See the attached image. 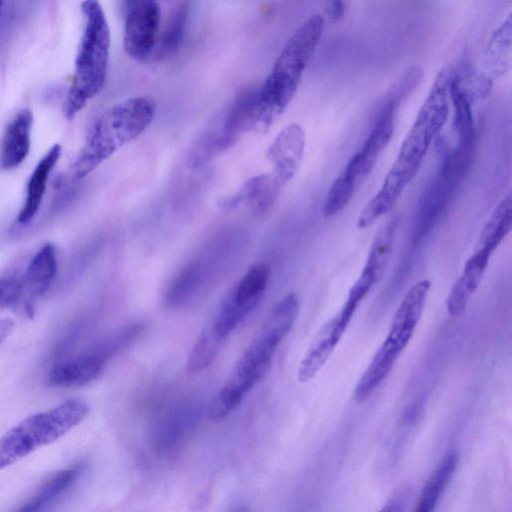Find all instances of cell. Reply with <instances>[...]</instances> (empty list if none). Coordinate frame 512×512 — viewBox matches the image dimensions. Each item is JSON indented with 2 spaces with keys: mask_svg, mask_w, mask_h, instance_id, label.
<instances>
[{
  "mask_svg": "<svg viewBox=\"0 0 512 512\" xmlns=\"http://www.w3.org/2000/svg\"><path fill=\"white\" fill-rule=\"evenodd\" d=\"M454 76L451 66H445L438 72L380 189L360 213L358 229L370 227L392 211L418 173L433 139L446 123L449 87Z\"/></svg>",
  "mask_w": 512,
  "mask_h": 512,
  "instance_id": "1",
  "label": "cell"
},
{
  "mask_svg": "<svg viewBox=\"0 0 512 512\" xmlns=\"http://www.w3.org/2000/svg\"><path fill=\"white\" fill-rule=\"evenodd\" d=\"M154 103L145 97H132L102 112L90 126L83 147L71 172L83 179L127 143L139 137L151 124Z\"/></svg>",
  "mask_w": 512,
  "mask_h": 512,
  "instance_id": "2",
  "label": "cell"
},
{
  "mask_svg": "<svg viewBox=\"0 0 512 512\" xmlns=\"http://www.w3.org/2000/svg\"><path fill=\"white\" fill-rule=\"evenodd\" d=\"M324 25V17L313 14L287 40L269 75L258 88L260 127H270L291 102L320 41Z\"/></svg>",
  "mask_w": 512,
  "mask_h": 512,
  "instance_id": "3",
  "label": "cell"
},
{
  "mask_svg": "<svg viewBox=\"0 0 512 512\" xmlns=\"http://www.w3.org/2000/svg\"><path fill=\"white\" fill-rule=\"evenodd\" d=\"M81 12L84 27L63 106L68 119H73L102 90L108 71L111 36L105 12L93 0L83 1Z\"/></svg>",
  "mask_w": 512,
  "mask_h": 512,
  "instance_id": "4",
  "label": "cell"
},
{
  "mask_svg": "<svg viewBox=\"0 0 512 512\" xmlns=\"http://www.w3.org/2000/svg\"><path fill=\"white\" fill-rule=\"evenodd\" d=\"M88 413L84 401L70 398L52 409L28 416L0 438V470L55 442L80 424Z\"/></svg>",
  "mask_w": 512,
  "mask_h": 512,
  "instance_id": "5",
  "label": "cell"
},
{
  "mask_svg": "<svg viewBox=\"0 0 512 512\" xmlns=\"http://www.w3.org/2000/svg\"><path fill=\"white\" fill-rule=\"evenodd\" d=\"M299 312V300L289 293L272 308L267 320L234 365L228 381L241 390L251 389L268 372L274 354L291 330Z\"/></svg>",
  "mask_w": 512,
  "mask_h": 512,
  "instance_id": "6",
  "label": "cell"
},
{
  "mask_svg": "<svg viewBox=\"0 0 512 512\" xmlns=\"http://www.w3.org/2000/svg\"><path fill=\"white\" fill-rule=\"evenodd\" d=\"M397 105L388 102L382 109L360 150L349 160L334 180L323 203V215L333 217L352 200L372 172L379 156L390 142L395 128Z\"/></svg>",
  "mask_w": 512,
  "mask_h": 512,
  "instance_id": "7",
  "label": "cell"
},
{
  "mask_svg": "<svg viewBox=\"0 0 512 512\" xmlns=\"http://www.w3.org/2000/svg\"><path fill=\"white\" fill-rule=\"evenodd\" d=\"M258 126V88H248L241 91L192 144L189 166L199 169Z\"/></svg>",
  "mask_w": 512,
  "mask_h": 512,
  "instance_id": "8",
  "label": "cell"
},
{
  "mask_svg": "<svg viewBox=\"0 0 512 512\" xmlns=\"http://www.w3.org/2000/svg\"><path fill=\"white\" fill-rule=\"evenodd\" d=\"M397 227V219L387 222L375 235L366 262L351 286L346 301L336 315L341 329L346 331L358 305L382 277L388 264Z\"/></svg>",
  "mask_w": 512,
  "mask_h": 512,
  "instance_id": "9",
  "label": "cell"
},
{
  "mask_svg": "<svg viewBox=\"0 0 512 512\" xmlns=\"http://www.w3.org/2000/svg\"><path fill=\"white\" fill-rule=\"evenodd\" d=\"M123 44L126 54L136 61L152 57L160 26L161 7L152 0L125 2Z\"/></svg>",
  "mask_w": 512,
  "mask_h": 512,
  "instance_id": "10",
  "label": "cell"
},
{
  "mask_svg": "<svg viewBox=\"0 0 512 512\" xmlns=\"http://www.w3.org/2000/svg\"><path fill=\"white\" fill-rule=\"evenodd\" d=\"M57 268L56 248L52 243H45L35 253L21 275V292L15 308L32 317L37 301L54 281Z\"/></svg>",
  "mask_w": 512,
  "mask_h": 512,
  "instance_id": "11",
  "label": "cell"
},
{
  "mask_svg": "<svg viewBox=\"0 0 512 512\" xmlns=\"http://www.w3.org/2000/svg\"><path fill=\"white\" fill-rule=\"evenodd\" d=\"M305 150V132L297 123L285 126L270 144L266 156L271 172L283 185L297 172Z\"/></svg>",
  "mask_w": 512,
  "mask_h": 512,
  "instance_id": "12",
  "label": "cell"
},
{
  "mask_svg": "<svg viewBox=\"0 0 512 512\" xmlns=\"http://www.w3.org/2000/svg\"><path fill=\"white\" fill-rule=\"evenodd\" d=\"M109 358L101 345L97 344L80 355L54 365L48 382L52 386L65 388L84 386L98 378Z\"/></svg>",
  "mask_w": 512,
  "mask_h": 512,
  "instance_id": "13",
  "label": "cell"
},
{
  "mask_svg": "<svg viewBox=\"0 0 512 512\" xmlns=\"http://www.w3.org/2000/svg\"><path fill=\"white\" fill-rule=\"evenodd\" d=\"M197 416L191 409L181 408L169 412L152 427L150 442L155 453L171 457L179 452L189 439Z\"/></svg>",
  "mask_w": 512,
  "mask_h": 512,
  "instance_id": "14",
  "label": "cell"
},
{
  "mask_svg": "<svg viewBox=\"0 0 512 512\" xmlns=\"http://www.w3.org/2000/svg\"><path fill=\"white\" fill-rule=\"evenodd\" d=\"M430 287L431 283L427 279L413 284L395 312L385 339L401 350H404L411 340L421 319Z\"/></svg>",
  "mask_w": 512,
  "mask_h": 512,
  "instance_id": "15",
  "label": "cell"
},
{
  "mask_svg": "<svg viewBox=\"0 0 512 512\" xmlns=\"http://www.w3.org/2000/svg\"><path fill=\"white\" fill-rule=\"evenodd\" d=\"M33 113L29 108L18 111L6 126L0 142V168L12 170L27 158L31 148Z\"/></svg>",
  "mask_w": 512,
  "mask_h": 512,
  "instance_id": "16",
  "label": "cell"
},
{
  "mask_svg": "<svg viewBox=\"0 0 512 512\" xmlns=\"http://www.w3.org/2000/svg\"><path fill=\"white\" fill-rule=\"evenodd\" d=\"M61 153V145L59 143L53 144L39 159L31 172L26 184L25 199L17 217V222L20 225L29 224L37 215L47 189L48 180L59 161Z\"/></svg>",
  "mask_w": 512,
  "mask_h": 512,
  "instance_id": "17",
  "label": "cell"
},
{
  "mask_svg": "<svg viewBox=\"0 0 512 512\" xmlns=\"http://www.w3.org/2000/svg\"><path fill=\"white\" fill-rule=\"evenodd\" d=\"M491 255L488 251L476 248L468 258L461 275L446 298V309L450 316L458 317L465 311L482 281Z\"/></svg>",
  "mask_w": 512,
  "mask_h": 512,
  "instance_id": "18",
  "label": "cell"
},
{
  "mask_svg": "<svg viewBox=\"0 0 512 512\" xmlns=\"http://www.w3.org/2000/svg\"><path fill=\"white\" fill-rule=\"evenodd\" d=\"M283 184L272 174L265 173L248 179L238 191L223 201L225 208H235L243 203L262 214L276 200Z\"/></svg>",
  "mask_w": 512,
  "mask_h": 512,
  "instance_id": "19",
  "label": "cell"
},
{
  "mask_svg": "<svg viewBox=\"0 0 512 512\" xmlns=\"http://www.w3.org/2000/svg\"><path fill=\"white\" fill-rule=\"evenodd\" d=\"M83 465H74L53 474L14 512H48L78 481Z\"/></svg>",
  "mask_w": 512,
  "mask_h": 512,
  "instance_id": "20",
  "label": "cell"
},
{
  "mask_svg": "<svg viewBox=\"0 0 512 512\" xmlns=\"http://www.w3.org/2000/svg\"><path fill=\"white\" fill-rule=\"evenodd\" d=\"M402 351L390 341H383L355 386L353 396L357 403L365 402L378 389L392 371Z\"/></svg>",
  "mask_w": 512,
  "mask_h": 512,
  "instance_id": "21",
  "label": "cell"
},
{
  "mask_svg": "<svg viewBox=\"0 0 512 512\" xmlns=\"http://www.w3.org/2000/svg\"><path fill=\"white\" fill-rule=\"evenodd\" d=\"M343 335L335 317L319 330L299 364L298 380L301 383H306L315 377L328 361Z\"/></svg>",
  "mask_w": 512,
  "mask_h": 512,
  "instance_id": "22",
  "label": "cell"
},
{
  "mask_svg": "<svg viewBox=\"0 0 512 512\" xmlns=\"http://www.w3.org/2000/svg\"><path fill=\"white\" fill-rule=\"evenodd\" d=\"M458 452L448 451L426 479L412 512H435L458 465Z\"/></svg>",
  "mask_w": 512,
  "mask_h": 512,
  "instance_id": "23",
  "label": "cell"
},
{
  "mask_svg": "<svg viewBox=\"0 0 512 512\" xmlns=\"http://www.w3.org/2000/svg\"><path fill=\"white\" fill-rule=\"evenodd\" d=\"M270 277L266 263H255L243 277L227 291L236 308L247 316L260 302Z\"/></svg>",
  "mask_w": 512,
  "mask_h": 512,
  "instance_id": "24",
  "label": "cell"
},
{
  "mask_svg": "<svg viewBox=\"0 0 512 512\" xmlns=\"http://www.w3.org/2000/svg\"><path fill=\"white\" fill-rule=\"evenodd\" d=\"M188 16L189 2H177L168 12L163 26H160L152 54L155 61L169 59L178 52L185 33Z\"/></svg>",
  "mask_w": 512,
  "mask_h": 512,
  "instance_id": "25",
  "label": "cell"
},
{
  "mask_svg": "<svg viewBox=\"0 0 512 512\" xmlns=\"http://www.w3.org/2000/svg\"><path fill=\"white\" fill-rule=\"evenodd\" d=\"M511 225L512 198L511 193L508 192L499 202L484 225L480 233L477 248L486 250L492 254L510 232Z\"/></svg>",
  "mask_w": 512,
  "mask_h": 512,
  "instance_id": "26",
  "label": "cell"
},
{
  "mask_svg": "<svg viewBox=\"0 0 512 512\" xmlns=\"http://www.w3.org/2000/svg\"><path fill=\"white\" fill-rule=\"evenodd\" d=\"M224 342L213 332L207 323L188 355L186 362L187 373H199L208 368L217 358Z\"/></svg>",
  "mask_w": 512,
  "mask_h": 512,
  "instance_id": "27",
  "label": "cell"
},
{
  "mask_svg": "<svg viewBox=\"0 0 512 512\" xmlns=\"http://www.w3.org/2000/svg\"><path fill=\"white\" fill-rule=\"evenodd\" d=\"M511 48V15L494 32L487 48V59L493 67V71L503 72L505 58L509 57Z\"/></svg>",
  "mask_w": 512,
  "mask_h": 512,
  "instance_id": "28",
  "label": "cell"
},
{
  "mask_svg": "<svg viewBox=\"0 0 512 512\" xmlns=\"http://www.w3.org/2000/svg\"><path fill=\"white\" fill-rule=\"evenodd\" d=\"M21 292V276L9 274L0 277V311L13 307L15 308Z\"/></svg>",
  "mask_w": 512,
  "mask_h": 512,
  "instance_id": "29",
  "label": "cell"
},
{
  "mask_svg": "<svg viewBox=\"0 0 512 512\" xmlns=\"http://www.w3.org/2000/svg\"><path fill=\"white\" fill-rule=\"evenodd\" d=\"M409 490L402 489L395 493L378 512H405L409 502Z\"/></svg>",
  "mask_w": 512,
  "mask_h": 512,
  "instance_id": "30",
  "label": "cell"
},
{
  "mask_svg": "<svg viewBox=\"0 0 512 512\" xmlns=\"http://www.w3.org/2000/svg\"><path fill=\"white\" fill-rule=\"evenodd\" d=\"M15 322L11 318H0V343L14 330Z\"/></svg>",
  "mask_w": 512,
  "mask_h": 512,
  "instance_id": "31",
  "label": "cell"
},
{
  "mask_svg": "<svg viewBox=\"0 0 512 512\" xmlns=\"http://www.w3.org/2000/svg\"><path fill=\"white\" fill-rule=\"evenodd\" d=\"M345 3L343 2H332L328 9L329 17L337 20L343 15Z\"/></svg>",
  "mask_w": 512,
  "mask_h": 512,
  "instance_id": "32",
  "label": "cell"
},
{
  "mask_svg": "<svg viewBox=\"0 0 512 512\" xmlns=\"http://www.w3.org/2000/svg\"><path fill=\"white\" fill-rule=\"evenodd\" d=\"M229 512H249V509L245 505H240V506L234 507Z\"/></svg>",
  "mask_w": 512,
  "mask_h": 512,
  "instance_id": "33",
  "label": "cell"
},
{
  "mask_svg": "<svg viewBox=\"0 0 512 512\" xmlns=\"http://www.w3.org/2000/svg\"><path fill=\"white\" fill-rule=\"evenodd\" d=\"M3 4H4V2L0 1V14H1V11H2V8H3Z\"/></svg>",
  "mask_w": 512,
  "mask_h": 512,
  "instance_id": "34",
  "label": "cell"
}]
</instances>
